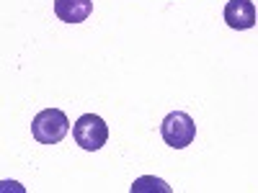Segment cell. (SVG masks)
<instances>
[{
    "mask_svg": "<svg viewBox=\"0 0 258 193\" xmlns=\"http://www.w3.org/2000/svg\"><path fill=\"white\" fill-rule=\"evenodd\" d=\"M73 137L83 149L96 152V149H101L106 144V139H109V126H106V121L96 114H83L73 124Z\"/></svg>",
    "mask_w": 258,
    "mask_h": 193,
    "instance_id": "3957f363",
    "label": "cell"
},
{
    "mask_svg": "<svg viewBox=\"0 0 258 193\" xmlns=\"http://www.w3.org/2000/svg\"><path fill=\"white\" fill-rule=\"evenodd\" d=\"M153 185H158L163 193H170V188H168L163 180H158V178H140V180L132 185V193H140V190H145V188H153Z\"/></svg>",
    "mask_w": 258,
    "mask_h": 193,
    "instance_id": "8992f818",
    "label": "cell"
},
{
    "mask_svg": "<svg viewBox=\"0 0 258 193\" xmlns=\"http://www.w3.org/2000/svg\"><path fill=\"white\" fill-rule=\"evenodd\" d=\"M160 134H163V142L168 147L173 149H183L194 142V137H197V124H194V119L183 111H173L168 114L160 124Z\"/></svg>",
    "mask_w": 258,
    "mask_h": 193,
    "instance_id": "7a4b0ae2",
    "label": "cell"
},
{
    "mask_svg": "<svg viewBox=\"0 0 258 193\" xmlns=\"http://www.w3.org/2000/svg\"><path fill=\"white\" fill-rule=\"evenodd\" d=\"M222 16H225V24L235 31H245L255 26V21H258V11L250 0H230Z\"/></svg>",
    "mask_w": 258,
    "mask_h": 193,
    "instance_id": "277c9868",
    "label": "cell"
},
{
    "mask_svg": "<svg viewBox=\"0 0 258 193\" xmlns=\"http://www.w3.org/2000/svg\"><path fill=\"white\" fill-rule=\"evenodd\" d=\"M70 132V119L59 109H44L31 121V134L39 144H57Z\"/></svg>",
    "mask_w": 258,
    "mask_h": 193,
    "instance_id": "6da1fadb",
    "label": "cell"
},
{
    "mask_svg": "<svg viewBox=\"0 0 258 193\" xmlns=\"http://www.w3.org/2000/svg\"><path fill=\"white\" fill-rule=\"evenodd\" d=\"M54 13L64 24H83L93 13V0H54Z\"/></svg>",
    "mask_w": 258,
    "mask_h": 193,
    "instance_id": "5b68a950",
    "label": "cell"
}]
</instances>
